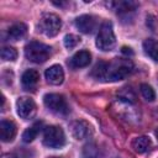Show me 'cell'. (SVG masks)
Masks as SVG:
<instances>
[{
  "instance_id": "6da1fadb",
  "label": "cell",
  "mask_w": 158,
  "mask_h": 158,
  "mask_svg": "<svg viewBox=\"0 0 158 158\" xmlns=\"http://www.w3.org/2000/svg\"><path fill=\"white\" fill-rule=\"evenodd\" d=\"M132 69H133V63L130 59L115 58L111 62H99L94 67L91 75L98 80L117 81L127 77Z\"/></svg>"
},
{
  "instance_id": "7a4b0ae2",
  "label": "cell",
  "mask_w": 158,
  "mask_h": 158,
  "mask_svg": "<svg viewBox=\"0 0 158 158\" xmlns=\"http://www.w3.org/2000/svg\"><path fill=\"white\" fill-rule=\"evenodd\" d=\"M25 56L30 62L44 63L51 56V47L37 41H32L25 47Z\"/></svg>"
},
{
  "instance_id": "3957f363",
  "label": "cell",
  "mask_w": 158,
  "mask_h": 158,
  "mask_svg": "<svg viewBox=\"0 0 158 158\" xmlns=\"http://www.w3.org/2000/svg\"><path fill=\"white\" fill-rule=\"evenodd\" d=\"M116 44V37L114 33L112 23L109 21L102 22L96 36V47L104 52L111 51Z\"/></svg>"
},
{
  "instance_id": "277c9868",
  "label": "cell",
  "mask_w": 158,
  "mask_h": 158,
  "mask_svg": "<svg viewBox=\"0 0 158 158\" xmlns=\"http://www.w3.org/2000/svg\"><path fill=\"white\" fill-rule=\"evenodd\" d=\"M38 27L42 33H44L47 37H54L58 35L60 27H62V20L58 15L53 12H44L38 22Z\"/></svg>"
},
{
  "instance_id": "5b68a950",
  "label": "cell",
  "mask_w": 158,
  "mask_h": 158,
  "mask_svg": "<svg viewBox=\"0 0 158 158\" xmlns=\"http://www.w3.org/2000/svg\"><path fill=\"white\" fill-rule=\"evenodd\" d=\"M65 143L64 131L59 126H47L43 131V144L48 148H60Z\"/></svg>"
},
{
  "instance_id": "8992f818",
  "label": "cell",
  "mask_w": 158,
  "mask_h": 158,
  "mask_svg": "<svg viewBox=\"0 0 158 158\" xmlns=\"http://www.w3.org/2000/svg\"><path fill=\"white\" fill-rule=\"evenodd\" d=\"M43 102H44L46 107L49 109L52 112H56L59 115H65L69 112L67 100L60 94H56V93L46 94L43 96Z\"/></svg>"
},
{
  "instance_id": "52a82bcc",
  "label": "cell",
  "mask_w": 158,
  "mask_h": 158,
  "mask_svg": "<svg viewBox=\"0 0 158 158\" xmlns=\"http://www.w3.org/2000/svg\"><path fill=\"white\" fill-rule=\"evenodd\" d=\"M16 111L21 118L30 120L36 115L37 106H36V102L31 98L22 96V98H19L16 101Z\"/></svg>"
},
{
  "instance_id": "ba28073f",
  "label": "cell",
  "mask_w": 158,
  "mask_h": 158,
  "mask_svg": "<svg viewBox=\"0 0 158 158\" xmlns=\"http://www.w3.org/2000/svg\"><path fill=\"white\" fill-rule=\"evenodd\" d=\"M70 132L74 138L77 139H85L93 133V128L89 125V122L84 120H75L69 125Z\"/></svg>"
},
{
  "instance_id": "9c48e42d",
  "label": "cell",
  "mask_w": 158,
  "mask_h": 158,
  "mask_svg": "<svg viewBox=\"0 0 158 158\" xmlns=\"http://www.w3.org/2000/svg\"><path fill=\"white\" fill-rule=\"evenodd\" d=\"M44 78L51 85H59L64 80V72L59 64H53L44 72Z\"/></svg>"
},
{
  "instance_id": "30bf717a",
  "label": "cell",
  "mask_w": 158,
  "mask_h": 158,
  "mask_svg": "<svg viewBox=\"0 0 158 158\" xmlns=\"http://www.w3.org/2000/svg\"><path fill=\"white\" fill-rule=\"evenodd\" d=\"M75 27L83 33H91L96 27V20L91 15H81L75 19Z\"/></svg>"
},
{
  "instance_id": "8fae6325",
  "label": "cell",
  "mask_w": 158,
  "mask_h": 158,
  "mask_svg": "<svg viewBox=\"0 0 158 158\" xmlns=\"http://www.w3.org/2000/svg\"><path fill=\"white\" fill-rule=\"evenodd\" d=\"M16 136V126L12 121L1 120L0 122V138L2 142H11Z\"/></svg>"
},
{
  "instance_id": "7c38bea8",
  "label": "cell",
  "mask_w": 158,
  "mask_h": 158,
  "mask_svg": "<svg viewBox=\"0 0 158 158\" xmlns=\"http://www.w3.org/2000/svg\"><path fill=\"white\" fill-rule=\"evenodd\" d=\"M40 81V73L36 69H27L26 72H23L22 77H21V83L22 86L26 90H32L36 88V85Z\"/></svg>"
},
{
  "instance_id": "4fadbf2b",
  "label": "cell",
  "mask_w": 158,
  "mask_h": 158,
  "mask_svg": "<svg viewBox=\"0 0 158 158\" xmlns=\"http://www.w3.org/2000/svg\"><path fill=\"white\" fill-rule=\"evenodd\" d=\"M91 60V54L88 51H79L77 52L69 60V65L72 68H84L89 65Z\"/></svg>"
},
{
  "instance_id": "5bb4252c",
  "label": "cell",
  "mask_w": 158,
  "mask_h": 158,
  "mask_svg": "<svg viewBox=\"0 0 158 158\" xmlns=\"http://www.w3.org/2000/svg\"><path fill=\"white\" fill-rule=\"evenodd\" d=\"M107 6H111L118 14H128V12L135 11L138 4L135 1H111L107 4Z\"/></svg>"
},
{
  "instance_id": "9a60e30c",
  "label": "cell",
  "mask_w": 158,
  "mask_h": 158,
  "mask_svg": "<svg viewBox=\"0 0 158 158\" xmlns=\"http://www.w3.org/2000/svg\"><path fill=\"white\" fill-rule=\"evenodd\" d=\"M26 33H27V26L22 22H16V23L11 25L7 30V35L12 41L23 38L26 36Z\"/></svg>"
},
{
  "instance_id": "2e32d148",
  "label": "cell",
  "mask_w": 158,
  "mask_h": 158,
  "mask_svg": "<svg viewBox=\"0 0 158 158\" xmlns=\"http://www.w3.org/2000/svg\"><path fill=\"white\" fill-rule=\"evenodd\" d=\"M152 147V141L147 136H138L132 141V148L137 153H146Z\"/></svg>"
},
{
  "instance_id": "e0dca14e",
  "label": "cell",
  "mask_w": 158,
  "mask_h": 158,
  "mask_svg": "<svg viewBox=\"0 0 158 158\" xmlns=\"http://www.w3.org/2000/svg\"><path fill=\"white\" fill-rule=\"evenodd\" d=\"M143 51L151 59H153L154 62H158V40H154V38L144 40Z\"/></svg>"
},
{
  "instance_id": "ac0fdd59",
  "label": "cell",
  "mask_w": 158,
  "mask_h": 158,
  "mask_svg": "<svg viewBox=\"0 0 158 158\" xmlns=\"http://www.w3.org/2000/svg\"><path fill=\"white\" fill-rule=\"evenodd\" d=\"M83 158H102L101 149L95 143H88L83 147Z\"/></svg>"
},
{
  "instance_id": "d6986e66",
  "label": "cell",
  "mask_w": 158,
  "mask_h": 158,
  "mask_svg": "<svg viewBox=\"0 0 158 158\" xmlns=\"http://www.w3.org/2000/svg\"><path fill=\"white\" fill-rule=\"evenodd\" d=\"M41 125H42L41 122H36V123L32 125L31 127L26 128V130L23 131V133H22V139H23V142H26V143L32 142V141L36 138V136L38 135Z\"/></svg>"
},
{
  "instance_id": "ffe728a7",
  "label": "cell",
  "mask_w": 158,
  "mask_h": 158,
  "mask_svg": "<svg viewBox=\"0 0 158 158\" xmlns=\"http://www.w3.org/2000/svg\"><path fill=\"white\" fill-rule=\"evenodd\" d=\"M117 96L121 101L126 104H132L136 101V94L131 88H122L121 90L117 91Z\"/></svg>"
},
{
  "instance_id": "44dd1931",
  "label": "cell",
  "mask_w": 158,
  "mask_h": 158,
  "mask_svg": "<svg viewBox=\"0 0 158 158\" xmlns=\"http://www.w3.org/2000/svg\"><path fill=\"white\" fill-rule=\"evenodd\" d=\"M139 90H141L142 96H143L147 101H153V100L156 99V93H154V90L152 89L151 85H148V84H141Z\"/></svg>"
},
{
  "instance_id": "7402d4cb",
  "label": "cell",
  "mask_w": 158,
  "mask_h": 158,
  "mask_svg": "<svg viewBox=\"0 0 158 158\" xmlns=\"http://www.w3.org/2000/svg\"><path fill=\"white\" fill-rule=\"evenodd\" d=\"M1 58L4 60H15L17 58V51L14 47H4L1 49Z\"/></svg>"
},
{
  "instance_id": "603a6c76",
  "label": "cell",
  "mask_w": 158,
  "mask_h": 158,
  "mask_svg": "<svg viewBox=\"0 0 158 158\" xmlns=\"http://www.w3.org/2000/svg\"><path fill=\"white\" fill-rule=\"evenodd\" d=\"M63 42H64V46H65L68 49H72V48H74V47L78 46V43L80 42V38H79L78 36H75V35L69 33V35H65V36H64Z\"/></svg>"
},
{
  "instance_id": "cb8c5ba5",
  "label": "cell",
  "mask_w": 158,
  "mask_h": 158,
  "mask_svg": "<svg viewBox=\"0 0 158 158\" xmlns=\"http://www.w3.org/2000/svg\"><path fill=\"white\" fill-rule=\"evenodd\" d=\"M122 53L123 54H130V56L133 54V52H132V49L130 47H122Z\"/></svg>"
},
{
  "instance_id": "d4e9b609",
  "label": "cell",
  "mask_w": 158,
  "mask_h": 158,
  "mask_svg": "<svg viewBox=\"0 0 158 158\" xmlns=\"http://www.w3.org/2000/svg\"><path fill=\"white\" fill-rule=\"evenodd\" d=\"M1 158H17V157H15V156H12V154H2Z\"/></svg>"
},
{
  "instance_id": "484cf974",
  "label": "cell",
  "mask_w": 158,
  "mask_h": 158,
  "mask_svg": "<svg viewBox=\"0 0 158 158\" xmlns=\"http://www.w3.org/2000/svg\"><path fill=\"white\" fill-rule=\"evenodd\" d=\"M156 136H157V138H158V128L156 130Z\"/></svg>"
},
{
  "instance_id": "4316f807",
  "label": "cell",
  "mask_w": 158,
  "mask_h": 158,
  "mask_svg": "<svg viewBox=\"0 0 158 158\" xmlns=\"http://www.w3.org/2000/svg\"><path fill=\"white\" fill-rule=\"evenodd\" d=\"M51 158H58V157H51Z\"/></svg>"
}]
</instances>
